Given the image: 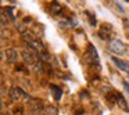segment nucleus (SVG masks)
Masks as SVG:
<instances>
[{
  "instance_id": "nucleus-3",
  "label": "nucleus",
  "mask_w": 129,
  "mask_h": 115,
  "mask_svg": "<svg viewBox=\"0 0 129 115\" xmlns=\"http://www.w3.org/2000/svg\"><path fill=\"white\" fill-rule=\"evenodd\" d=\"M21 56H22V58H24V62L31 65V67H35V65L39 62L36 54H35V51L32 50V49H25V50L21 53Z\"/></svg>"
},
{
  "instance_id": "nucleus-9",
  "label": "nucleus",
  "mask_w": 129,
  "mask_h": 115,
  "mask_svg": "<svg viewBox=\"0 0 129 115\" xmlns=\"http://www.w3.org/2000/svg\"><path fill=\"white\" fill-rule=\"evenodd\" d=\"M50 89L53 90V94H54V98H56L57 101L61 98V96H62V90L60 89L58 86H56V85H50Z\"/></svg>"
},
{
  "instance_id": "nucleus-16",
  "label": "nucleus",
  "mask_w": 129,
  "mask_h": 115,
  "mask_svg": "<svg viewBox=\"0 0 129 115\" xmlns=\"http://www.w3.org/2000/svg\"><path fill=\"white\" fill-rule=\"evenodd\" d=\"M2 115H7V114H4V112H2Z\"/></svg>"
},
{
  "instance_id": "nucleus-14",
  "label": "nucleus",
  "mask_w": 129,
  "mask_h": 115,
  "mask_svg": "<svg viewBox=\"0 0 129 115\" xmlns=\"http://www.w3.org/2000/svg\"><path fill=\"white\" fill-rule=\"evenodd\" d=\"M7 25V21H6V14H2V28L4 29V26Z\"/></svg>"
},
{
  "instance_id": "nucleus-5",
  "label": "nucleus",
  "mask_w": 129,
  "mask_h": 115,
  "mask_svg": "<svg viewBox=\"0 0 129 115\" xmlns=\"http://www.w3.org/2000/svg\"><path fill=\"white\" fill-rule=\"evenodd\" d=\"M111 32H112L111 25H110V24H103L100 31H99V36H100V39H108Z\"/></svg>"
},
{
  "instance_id": "nucleus-8",
  "label": "nucleus",
  "mask_w": 129,
  "mask_h": 115,
  "mask_svg": "<svg viewBox=\"0 0 129 115\" xmlns=\"http://www.w3.org/2000/svg\"><path fill=\"white\" fill-rule=\"evenodd\" d=\"M115 103H117L123 111H126V112L129 111V107H128V104H126V100L123 98V96L121 94V93H115Z\"/></svg>"
},
{
  "instance_id": "nucleus-11",
  "label": "nucleus",
  "mask_w": 129,
  "mask_h": 115,
  "mask_svg": "<svg viewBox=\"0 0 129 115\" xmlns=\"http://www.w3.org/2000/svg\"><path fill=\"white\" fill-rule=\"evenodd\" d=\"M57 114H58V111L54 105H47L45 108V115H57Z\"/></svg>"
},
{
  "instance_id": "nucleus-7",
  "label": "nucleus",
  "mask_w": 129,
  "mask_h": 115,
  "mask_svg": "<svg viewBox=\"0 0 129 115\" xmlns=\"http://www.w3.org/2000/svg\"><path fill=\"white\" fill-rule=\"evenodd\" d=\"M112 62H114L115 65H117L118 68H119L121 71H123V72H128L129 73V64L125 61H122L121 58H117V57H111Z\"/></svg>"
},
{
  "instance_id": "nucleus-1",
  "label": "nucleus",
  "mask_w": 129,
  "mask_h": 115,
  "mask_svg": "<svg viewBox=\"0 0 129 115\" xmlns=\"http://www.w3.org/2000/svg\"><path fill=\"white\" fill-rule=\"evenodd\" d=\"M108 49L112 51L114 54H118V56H122V54L126 53V45L119 39H112L110 40L108 43Z\"/></svg>"
},
{
  "instance_id": "nucleus-4",
  "label": "nucleus",
  "mask_w": 129,
  "mask_h": 115,
  "mask_svg": "<svg viewBox=\"0 0 129 115\" xmlns=\"http://www.w3.org/2000/svg\"><path fill=\"white\" fill-rule=\"evenodd\" d=\"M9 96H10V98H11L13 101H20V98L21 97H24V98H29V96H28V93L25 92V90H22L21 87H11L10 89V92H9Z\"/></svg>"
},
{
  "instance_id": "nucleus-6",
  "label": "nucleus",
  "mask_w": 129,
  "mask_h": 115,
  "mask_svg": "<svg viewBox=\"0 0 129 115\" xmlns=\"http://www.w3.org/2000/svg\"><path fill=\"white\" fill-rule=\"evenodd\" d=\"M6 56H7V62L9 64H15L18 61V51L15 49H9L6 51Z\"/></svg>"
},
{
  "instance_id": "nucleus-15",
  "label": "nucleus",
  "mask_w": 129,
  "mask_h": 115,
  "mask_svg": "<svg viewBox=\"0 0 129 115\" xmlns=\"http://www.w3.org/2000/svg\"><path fill=\"white\" fill-rule=\"evenodd\" d=\"M123 87H125V89H126V92L129 93V83H128V82H123Z\"/></svg>"
},
{
  "instance_id": "nucleus-10",
  "label": "nucleus",
  "mask_w": 129,
  "mask_h": 115,
  "mask_svg": "<svg viewBox=\"0 0 129 115\" xmlns=\"http://www.w3.org/2000/svg\"><path fill=\"white\" fill-rule=\"evenodd\" d=\"M61 10H62V7L58 2H51V13L53 14H58Z\"/></svg>"
},
{
  "instance_id": "nucleus-2",
  "label": "nucleus",
  "mask_w": 129,
  "mask_h": 115,
  "mask_svg": "<svg viewBox=\"0 0 129 115\" xmlns=\"http://www.w3.org/2000/svg\"><path fill=\"white\" fill-rule=\"evenodd\" d=\"M85 61L89 65H97L99 64V54L96 51L94 46L90 43L89 47H87V51L85 53Z\"/></svg>"
},
{
  "instance_id": "nucleus-12",
  "label": "nucleus",
  "mask_w": 129,
  "mask_h": 115,
  "mask_svg": "<svg viewBox=\"0 0 129 115\" xmlns=\"http://www.w3.org/2000/svg\"><path fill=\"white\" fill-rule=\"evenodd\" d=\"M85 14H86V17H87V18H89V22H90V25H92V26H96V25H97V20H96V15L93 14V13H90V11H86Z\"/></svg>"
},
{
  "instance_id": "nucleus-13",
  "label": "nucleus",
  "mask_w": 129,
  "mask_h": 115,
  "mask_svg": "<svg viewBox=\"0 0 129 115\" xmlns=\"http://www.w3.org/2000/svg\"><path fill=\"white\" fill-rule=\"evenodd\" d=\"M6 13H7V15L10 17V20L11 21H15V15H14V10L11 9V7H9V9L6 10Z\"/></svg>"
}]
</instances>
